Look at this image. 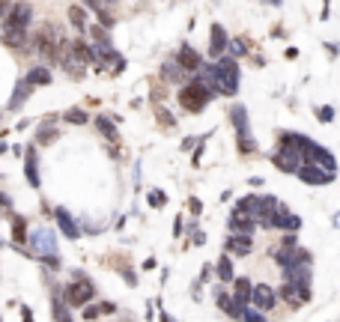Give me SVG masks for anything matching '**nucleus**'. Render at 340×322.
Returning <instances> with one entry per match:
<instances>
[{
    "label": "nucleus",
    "instance_id": "nucleus-1",
    "mask_svg": "<svg viewBox=\"0 0 340 322\" xmlns=\"http://www.w3.org/2000/svg\"><path fill=\"white\" fill-rule=\"evenodd\" d=\"M206 72V81L212 84V90L218 93V96H236L239 93V63L236 57H230V54H224V57H218V60H212L209 66H203Z\"/></svg>",
    "mask_w": 340,
    "mask_h": 322
},
{
    "label": "nucleus",
    "instance_id": "nucleus-2",
    "mask_svg": "<svg viewBox=\"0 0 340 322\" xmlns=\"http://www.w3.org/2000/svg\"><path fill=\"white\" fill-rule=\"evenodd\" d=\"M215 96H218V93L212 90V84L206 81V72L200 69L197 75H191L188 84H182V90H179V108H182L185 114H203L206 104H209Z\"/></svg>",
    "mask_w": 340,
    "mask_h": 322
},
{
    "label": "nucleus",
    "instance_id": "nucleus-3",
    "mask_svg": "<svg viewBox=\"0 0 340 322\" xmlns=\"http://www.w3.org/2000/svg\"><path fill=\"white\" fill-rule=\"evenodd\" d=\"M63 295H66V301L75 307V310H84V307L96 298V284H93V278H90L84 269H72L69 284L63 287Z\"/></svg>",
    "mask_w": 340,
    "mask_h": 322
},
{
    "label": "nucleus",
    "instance_id": "nucleus-4",
    "mask_svg": "<svg viewBox=\"0 0 340 322\" xmlns=\"http://www.w3.org/2000/svg\"><path fill=\"white\" fill-rule=\"evenodd\" d=\"M230 120H233V129H236V146L242 155H257V137L251 131V123H248V108L245 104H233L230 108Z\"/></svg>",
    "mask_w": 340,
    "mask_h": 322
},
{
    "label": "nucleus",
    "instance_id": "nucleus-5",
    "mask_svg": "<svg viewBox=\"0 0 340 322\" xmlns=\"http://www.w3.org/2000/svg\"><path fill=\"white\" fill-rule=\"evenodd\" d=\"M30 248H33L36 259L42 262L45 257H57L60 254V245H57V230L48 224L36 227V230H30V242H27Z\"/></svg>",
    "mask_w": 340,
    "mask_h": 322
},
{
    "label": "nucleus",
    "instance_id": "nucleus-6",
    "mask_svg": "<svg viewBox=\"0 0 340 322\" xmlns=\"http://www.w3.org/2000/svg\"><path fill=\"white\" fill-rule=\"evenodd\" d=\"M269 158H272V164L280 173H290V176H299V170L305 164V155L299 149H290V146H280V143H277V149H274Z\"/></svg>",
    "mask_w": 340,
    "mask_h": 322
},
{
    "label": "nucleus",
    "instance_id": "nucleus-7",
    "mask_svg": "<svg viewBox=\"0 0 340 322\" xmlns=\"http://www.w3.org/2000/svg\"><path fill=\"white\" fill-rule=\"evenodd\" d=\"M0 39H3V45H6V48H12V51H24V48L30 45V27L12 24V21H3Z\"/></svg>",
    "mask_w": 340,
    "mask_h": 322
},
{
    "label": "nucleus",
    "instance_id": "nucleus-8",
    "mask_svg": "<svg viewBox=\"0 0 340 322\" xmlns=\"http://www.w3.org/2000/svg\"><path fill=\"white\" fill-rule=\"evenodd\" d=\"M51 215H54V221H57V230L66 236V239H81V233H84V224L69 212L66 206H57V209H51Z\"/></svg>",
    "mask_w": 340,
    "mask_h": 322
},
{
    "label": "nucleus",
    "instance_id": "nucleus-9",
    "mask_svg": "<svg viewBox=\"0 0 340 322\" xmlns=\"http://www.w3.org/2000/svg\"><path fill=\"white\" fill-rule=\"evenodd\" d=\"M299 179H302L305 185H331V182L337 179V173H331V170H325V167H319V164H313V161H305L302 170H299Z\"/></svg>",
    "mask_w": 340,
    "mask_h": 322
},
{
    "label": "nucleus",
    "instance_id": "nucleus-10",
    "mask_svg": "<svg viewBox=\"0 0 340 322\" xmlns=\"http://www.w3.org/2000/svg\"><path fill=\"white\" fill-rule=\"evenodd\" d=\"M212 298H215V307H221L230 319L242 322V313H239V304H236V295H233V290H227L224 284H212Z\"/></svg>",
    "mask_w": 340,
    "mask_h": 322
},
{
    "label": "nucleus",
    "instance_id": "nucleus-11",
    "mask_svg": "<svg viewBox=\"0 0 340 322\" xmlns=\"http://www.w3.org/2000/svg\"><path fill=\"white\" fill-rule=\"evenodd\" d=\"M3 21L21 24V27H30V24H33V3H27V0H15V3H9V9H3Z\"/></svg>",
    "mask_w": 340,
    "mask_h": 322
},
{
    "label": "nucleus",
    "instance_id": "nucleus-12",
    "mask_svg": "<svg viewBox=\"0 0 340 322\" xmlns=\"http://www.w3.org/2000/svg\"><path fill=\"white\" fill-rule=\"evenodd\" d=\"M224 251L233 254V257H251L254 254V236H245V233H230L224 239Z\"/></svg>",
    "mask_w": 340,
    "mask_h": 322
},
{
    "label": "nucleus",
    "instance_id": "nucleus-13",
    "mask_svg": "<svg viewBox=\"0 0 340 322\" xmlns=\"http://www.w3.org/2000/svg\"><path fill=\"white\" fill-rule=\"evenodd\" d=\"M305 161H313V164H319V167H325V170H331V173H337V158L325 149V146H319L316 140H310L305 149Z\"/></svg>",
    "mask_w": 340,
    "mask_h": 322
},
{
    "label": "nucleus",
    "instance_id": "nucleus-14",
    "mask_svg": "<svg viewBox=\"0 0 340 322\" xmlns=\"http://www.w3.org/2000/svg\"><path fill=\"white\" fill-rule=\"evenodd\" d=\"M280 301V295H277V290H272L269 284H254V298H251V304L257 307V310H274V304Z\"/></svg>",
    "mask_w": 340,
    "mask_h": 322
},
{
    "label": "nucleus",
    "instance_id": "nucleus-15",
    "mask_svg": "<svg viewBox=\"0 0 340 322\" xmlns=\"http://www.w3.org/2000/svg\"><path fill=\"white\" fill-rule=\"evenodd\" d=\"M227 48H230V36H227V30H224L221 24H212V27H209V57L218 60V57L227 54Z\"/></svg>",
    "mask_w": 340,
    "mask_h": 322
},
{
    "label": "nucleus",
    "instance_id": "nucleus-16",
    "mask_svg": "<svg viewBox=\"0 0 340 322\" xmlns=\"http://www.w3.org/2000/svg\"><path fill=\"white\" fill-rule=\"evenodd\" d=\"M227 230H230V233H245V236H254V233L260 230V224H257V218H254V215H245V212L233 209V212H230V218H227Z\"/></svg>",
    "mask_w": 340,
    "mask_h": 322
},
{
    "label": "nucleus",
    "instance_id": "nucleus-17",
    "mask_svg": "<svg viewBox=\"0 0 340 322\" xmlns=\"http://www.w3.org/2000/svg\"><path fill=\"white\" fill-rule=\"evenodd\" d=\"M233 295H236L239 313H242V319H245V310H248V304H251V298H254V281L245 278V275H239L236 281H233Z\"/></svg>",
    "mask_w": 340,
    "mask_h": 322
},
{
    "label": "nucleus",
    "instance_id": "nucleus-18",
    "mask_svg": "<svg viewBox=\"0 0 340 322\" xmlns=\"http://www.w3.org/2000/svg\"><path fill=\"white\" fill-rule=\"evenodd\" d=\"M57 120H63V114H48V117L42 120V126L36 131V143H39V146H48V143H54V140L60 137V129H54Z\"/></svg>",
    "mask_w": 340,
    "mask_h": 322
},
{
    "label": "nucleus",
    "instance_id": "nucleus-19",
    "mask_svg": "<svg viewBox=\"0 0 340 322\" xmlns=\"http://www.w3.org/2000/svg\"><path fill=\"white\" fill-rule=\"evenodd\" d=\"M161 81H164L167 87H173V84H185V81H191V78H188L185 66L179 63L176 57H170L167 63L161 66Z\"/></svg>",
    "mask_w": 340,
    "mask_h": 322
},
{
    "label": "nucleus",
    "instance_id": "nucleus-20",
    "mask_svg": "<svg viewBox=\"0 0 340 322\" xmlns=\"http://www.w3.org/2000/svg\"><path fill=\"white\" fill-rule=\"evenodd\" d=\"M60 66H63V72H66L72 81H84V78H87V66H90V63H84V60L69 48L66 54H63V63H60Z\"/></svg>",
    "mask_w": 340,
    "mask_h": 322
},
{
    "label": "nucleus",
    "instance_id": "nucleus-21",
    "mask_svg": "<svg viewBox=\"0 0 340 322\" xmlns=\"http://www.w3.org/2000/svg\"><path fill=\"white\" fill-rule=\"evenodd\" d=\"M24 176H27L30 188L42 185V179H39V149L36 146H27V152H24Z\"/></svg>",
    "mask_w": 340,
    "mask_h": 322
},
{
    "label": "nucleus",
    "instance_id": "nucleus-22",
    "mask_svg": "<svg viewBox=\"0 0 340 322\" xmlns=\"http://www.w3.org/2000/svg\"><path fill=\"white\" fill-rule=\"evenodd\" d=\"M33 90H36V87L30 84V81H27V78H24V81H18V84H15V90H12V96H9L6 114H15V111H18V108H21V104L30 98V93H33Z\"/></svg>",
    "mask_w": 340,
    "mask_h": 322
},
{
    "label": "nucleus",
    "instance_id": "nucleus-23",
    "mask_svg": "<svg viewBox=\"0 0 340 322\" xmlns=\"http://www.w3.org/2000/svg\"><path fill=\"white\" fill-rule=\"evenodd\" d=\"M176 60L185 66V72H188V75H197V72L203 69V60H200V54H197V51H194L191 45H182V48L176 51Z\"/></svg>",
    "mask_w": 340,
    "mask_h": 322
},
{
    "label": "nucleus",
    "instance_id": "nucleus-24",
    "mask_svg": "<svg viewBox=\"0 0 340 322\" xmlns=\"http://www.w3.org/2000/svg\"><path fill=\"white\" fill-rule=\"evenodd\" d=\"M277 295H280V301L287 304V307H302V304H307L305 298H302V292H299V287L293 284V281H284L280 287H277Z\"/></svg>",
    "mask_w": 340,
    "mask_h": 322
},
{
    "label": "nucleus",
    "instance_id": "nucleus-25",
    "mask_svg": "<svg viewBox=\"0 0 340 322\" xmlns=\"http://www.w3.org/2000/svg\"><path fill=\"white\" fill-rule=\"evenodd\" d=\"M215 272H218V281L221 284H233L239 275H236V265H233V254H221L218 257V262H215Z\"/></svg>",
    "mask_w": 340,
    "mask_h": 322
},
{
    "label": "nucleus",
    "instance_id": "nucleus-26",
    "mask_svg": "<svg viewBox=\"0 0 340 322\" xmlns=\"http://www.w3.org/2000/svg\"><path fill=\"white\" fill-rule=\"evenodd\" d=\"M96 131L102 134L107 143H117L120 140V129H117V117H104V114H99L96 117Z\"/></svg>",
    "mask_w": 340,
    "mask_h": 322
},
{
    "label": "nucleus",
    "instance_id": "nucleus-27",
    "mask_svg": "<svg viewBox=\"0 0 340 322\" xmlns=\"http://www.w3.org/2000/svg\"><path fill=\"white\" fill-rule=\"evenodd\" d=\"M9 218V227H12V245H27L30 242V230H27V221L21 215H6Z\"/></svg>",
    "mask_w": 340,
    "mask_h": 322
},
{
    "label": "nucleus",
    "instance_id": "nucleus-28",
    "mask_svg": "<svg viewBox=\"0 0 340 322\" xmlns=\"http://www.w3.org/2000/svg\"><path fill=\"white\" fill-rule=\"evenodd\" d=\"M236 209L245 212V215H254V218H257V215L263 212V194H245V197H239Z\"/></svg>",
    "mask_w": 340,
    "mask_h": 322
},
{
    "label": "nucleus",
    "instance_id": "nucleus-29",
    "mask_svg": "<svg viewBox=\"0 0 340 322\" xmlns=\"http://www.w3.org/2000/svg\"><path fill=\"white\" fill-rule=\"evenodd\" d=\"M69 24H72V30L78 33V36H81V33H90L84 6H78V3H72V6H69Z\"/></svg>",
    "mask_w": 340,
    "mask_h": 322
},
{
    "label": "nucleus",
    "instance_id": "nucleus-30",
    "mask_svg": "<svg viewBox=\"0 0 340 322\" xmlns=\"http://www.w3.org/2000/svg\"><path fill=\"white\" fill-rule=\"evenodd\" d=\"M24 78H27L33 87H48V84L54 81V78H51V69H48V66H42V63L33 66V69H27V75H24Z\"/></svg>",
    "mask_w": 340,
    "mask_h": 322
},
{
    "label": "nucleus",
    "instance_id": "nucleus-31",
    "mask_svg": "<svg viewBox=\"0 0 340 322\" xmlns=\"http://www.w3.org/2000/svg\"><path fill=\"white\" fill-rule=\"evenodd\" d=\"M277 230H280V233H299V230H302V218H299L296 212H287V215L277 218Z\"/></svg>",
    "mask_w": 340,
    "mask_h": 322
},
{
    "label": "nucleus",
    "instance_id": "nucleus-32",
    "mask_svg": "<svg viewBox=\"0 0 340 322\" xmlns=\"http://www.w3.org/2000/svg\"><path fill=\"white\" fill-rule=\"evenodd\" d=\"M63 120H66V123H75V126H87V123H90V114H87L84 108H69L66 114H63Z\"/></svg>",
    "mask_w": 340,
    "mask_h": 322
},
{
    "label": "nucleus",
    "instance_id": "nucleus-33",
    "mask_svg": "<svg viewBox=\"0 0 340 322\" xmlns=\"http://www.w3.org/2000/svg\"><path fill=\"white\" fill-rule=\"evenodd\" d=\"M146 203H149L152 209H164V206H167V194L161 191V188H149V191H146Z\"/></svg>",
    "mask_w": 340,
    "mask_h": 322
},
{
    "label": "nucleus",
    "instance_id": "nucleus-34",
    "mask_svg": "<svg viewBox=\"0 0 340 322\" xmlns=\"http://www.w3.org/2000/svg\"><path fill=\"white\" fill-rule=\"evenodd\" d=\"M155 120L161 123V129H167V131H173V129H176V117H173L170 111H164L161 104H155Z\"/></svg>",
    "mask_w": 340,
    "mask_h": 322
},
{
    "label": "nucleus",
    "instance_id": "nucleus-35",
    "mask_svg": "<svg viewBox=\"0 0 340 322\" xmlns=\"http://www.w3.org/2000/svg\"><path fill=\"white\" fill-rule=\"evenodd\" d=\"M117 272H120V278H123V284H126V287H132V290H135L137 284H140V275H137L132 265H120Z\"/></svg>",
    "mask_w": 340,
    "mask_h": 322
},
{
    "label": "nucleus",
    "instance_id": "nucleus-36",
    "mask_svg": "<svg viewBox=\"0 0 340 322\" xmlns=\"http://www.w3.org/2000/svg\"><path fill=\"white\" fill-rule=\"evenodd\" d=\"M227 54H230V57H236V60L248 57V42H245V39H230V48H227Z\"/></svg>",
    "mask_w": 340,
    "mask_h": 322
},
{
    "label": "nucleus",
    "instance_id": "nucleus-37",
    "mask_svg": "<svg viewBox=\"0 0 340 322\" xmlns=\"http://www.w3.org/2000/svg\"><path fill=\"white\" fill-rule=\"evenodd\" d=\"M81 316H84V322H96L99 316H104V313H102V304H93V301H90V304L81 310Z\"/></svg>",
    "mask_w": 340,
    "mask_h": 322
},
{
    "label": "nucleus",
    "instance_id": "nucleus-38",
    "mask_svg": "<svg viewBox=\"0 0 340 322\" xmlns=\"http://www.w3.org/2000/svg\"><path fill=\"white\" fill-rule=\"evenodd\" d=\"M242 322H269V319H266V310H257V307L251 304V307L245 310V319Z\"/></svg>",
    "mask_w": 340,
    "mask_h": 322
},
{
    "label": "nucleus",
    "instance_id": "nucleus-39",
    "mask_svg": "<svg viewBox=\"0 0 340 322\" xmlns=\"http://www.w3.org/2000/svg\"><path fill=\"white\" fill-rule=\"evenodd\" d=\"M316 120H319V123H331V120H334V108H331V104L316 108Z\"/></svg>",
    "mask_w": 340,
    "mask_h": 322
},
{
    "label": "nucleus",
    "instance_id": "nucleus-40",
    "mask_svg": "<svg viewBox=\"0 0 340 322\" xmlns=\"http://www.w3.org/2000/svg\"><path fill=\"white\" fill-rule=\"evenodd\" d=\"M188 212H191V218H200L203 215V203H200V197H188Z\"/></svg>",
    "mask_w": 340,
    "mask_h": 322
},
{
    "label": "nucleus",
    "instance_id": "nucleus-41",
    "mask_svg": "<svg viewBox=\"0 0 340 322\" xmlns=\"http://www.w3.org/2000/svg\"><path fill=\"white\" fill-rule=\"evenodd\" d=\"M215 275H218V272H215V262H203V265H200V281H203V284H212Z\"/></svg>",
    "mask_w": 340,
    "mask_h": 322
},
{
    "label": "nucleus",
    "instance_id": "nucleus-42",
    "mask_svg": "<svg viewBox=\"0 0 340 322\" xmlns=\"http://www.w3.org/2000/svg\"><path fill=\"white\" fill-rule=\"evenodd\" d=\"M185 224H188V221H185L182 215H176V218H173V239H182V233H185Z\"/></svg>",
    "mask_w": 340,
    "mask_h": 322
},
{
    "label": "nucleus",
    "instance_id": "nucleus-43",
    "mask_svg": "<svg viewBox=\"0 0 340 322\" xmlns=\"http://www.w3.org/2000/svg\"><path fill=\"white\" fill-rule=\"evenodd\" d=\"M93 12H99V9H104V6H114V3H120V0H84Z\"/></svg>",
    "mask_w": 340,
    "mask_h": 322
},
{
    "label": "nucleus",
    "instance_id": "nucleus-44",
    "mask_svg": "<svg viewBox=\"0 0 340 322\" xmlns=\"http://www.w3.org/2000/svg\"><path fill=\"white\" fill-rule=\"evenodd\" d=\"M203 281H200V278H197V281H194V284H191V298H194V301H200V298H203Z\"/></svg>",
    "mask_w": 340,
    "mask_h": 322
},
{
    "label": "nucleus",
    "instance_id": "nucleus-45",
    "mask_svg": "<svg viewBox=\"0 0 340 322\" xmlns=\"http://www.w3.org/2000/svg\"><path fill=\"white\" fill-rule=\"evenodd\" d=\"M143 319H146V322H155V304H152V301H146V310H143Z\"/></svg>",
    "mask_w": 340,
    "mask_h": 322
},
{
    "label": "nucleus",
    "instance_id": "nucleus-46",
    "mask_svg": "<svg viewBox=\"0 0 340 322\" xmlns=\"http://www.w3.org/2000/svg\"><path fill=\"white\" fill-rule=\"evenodd\" d=\"M117 310H120V307H117L114 301H102V313H104V316H114Z\"/></svg>",
    "mask_w": 340,
    "mask_h": 322
},
{
    "label": "nucleus",
    "instance_id": "nucleus-47",
    "mask_svg": "<svg viewBox=\"0 0 340 322\" xmlns=\"http://www.w3.org/2000/svg\"><path fill=\"white\" fill-rule=\"evenodd\" d=\"M21 322H36V319H33V310H30V304H21Z\"/></svg>",
    "mask_w": 340,
    "mask_h": 322
},
{
    "label": "nucleus",
    "instance_id": "nucleus-48",
    "mask_svg": "<svg viewBox=\"0 0 340 322\" xmlns=\"http://www.w3.org/2000/svg\"><path fill=\"white\" fill-rule=\"evenodd\" d=\"M0 197H3V209H6V215H12V194H0Z\"/></svg>",
    "mask_w": 340,
    "mask_h": 322
},
{
    "label": "nucleus",
    "instance_id": "nucleus-49",
    "mask_svg": "<svg viewBox=\"0 0 340 322\" xmlns=\"http://www.w3.org/2000/svg\"><path fill=\"white\" fill-rule=\"evenodd\" d=\"M155 265H158V259H155V257H146V259H143V272H152Z\"/></svg>",
    "mask_w": 340,
    "mask_h": 322
},
{
    "label": "nucleus",
    "instance_id": "nucleus-50",
    "mask_svg": "<svg viewBox=\"0 0 340 322\" xmlns=\"http://www.w3.org/2000/svg\"><path fill=\"white\" fill-rule=\"evenodd\" d=\"M325 51H328V57H337V54H340V45H331V42H325Z\"/></svg>",
    "mask_w": 340,
    "mask_h": 322
},
{
    "label": "nucleus",
    "instance_id": "nucleus-51",
    "mask_svg": "<svg viewBox=\"0 0 340 322\" xmlns=\"http://www.w3.org/2000/svg\"><path fill=\"white\" fill-rule=\"evenodd\" d=\"M158 307H161V304H158ZM158 319H161V322H176V319H173V316H170V313H167V310H164V307L158 310Z\"/></svg>",
    "mask_w": 340,
    "mask_h": 322
},
{
    "label": "nucleus",
    "instance_id": "nucleus-52",
    "mask_svg": "<svg viewBox=\"0 0 340 322\" xmlns=\"http://www.w3.org/2000/svg\"><path fill=\"white\" fill-rule=\"evenodd\" d=\"M284 57H287V60H296V57H299V48H287V54H284Z\"/></svg>",
    "mask_w": 340,
    "mask_h": 322
},
{
    "label": "nucleus",
    "instance_id": "nucleus-53",
    "mask_svg": "<svg viewBox=\"0 0 340 322\" xmlns=\"http://www.w3.org/2000/svg\"><path fill=\"white\" fill-rule=\"evenodd\" d=\"M248 185H251V188H260V185H263V179H260V176H251V179H248Z\"/></svg>",
    "mask_w": 340,
    "mask_h": 322
},
{
    "label": "nucleus",
    "instance_id": "nucleus-54",
    "mask_svg": "<svg viewBox=\"0 0 340 322\" xmlns=\"http://www.w3.org/2000/svg\"><path fill=\"white\" fill-rule=\"evenodd\" d=\"M123 227H126V215H120V218L114 221V230H123Z\"/></svg>",
    "mask_w": 340,
    "mask_h": 322
},
{
    "label": "nucleus",
    "instance_id": "nucleus-55",
    "mask_svg": "<svg viewBox=\"0 0 340 322\" xmlns=\"http://www.w3.org/2000/svg\"><path fill=\"white\" fill-rule=\"evenodd\" d=\"M331 224H334V227L340 230V215H334V221H331Z\"/></svg>",
    "mask_w": 340,
    "mask_h": 322
},
{
    "label": "nucleus",
    "instance_id": "nucleus-56",
    "mask_svg": "<svg viewBox=\"0 0 340 322\" xmlns=\"http://www.w3.org/2000/svg\"><path fill=\"white\" fill-rule=\"evenodd\" d=\"M266 3H272V6H280V0H266Z\"/></svg>",
    "mask_w": 340,
    "mask_h": 322
}]
</instances>
